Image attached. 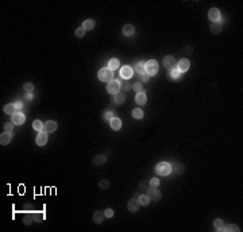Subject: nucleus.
<instances>
[{"mask_svg": "<svg viewBox=\"0 0 243 232\" xmlns=\"http://www.w3.org/2000/svg\"><path fill=\"white\" fill-rule=\"evenodd\" d=\"M180 74H181V72L180 70H178V69H172V70H170V76H172L173 78H177L178 76H180Z\"/></svg>", "mask_w": 243, "mask_h": 232, "instance_id": "nucleus-37", "label": "nucleus"}, {"mask_svg": "<svg viewBox=\"0 0 243 232\" xmlns=\"http://www.w3.org/2000/svg\"><path fill=\"white\" fill-rule=\"evenodd\" d=\"M120 76L123 78H131L132 77V68L131 66H123V68L120 69Z\"/></svg>", "mask_w": 243, "mask_h": 232, "instance_id": "nucleus-12", "label": "nucleus"}, {"mask_svg": "<svg viewBox=\"0 0 243 232\" xmlns=\"http://www.w3.org/2000/svg\"><path fill=\"white\" fill-rule=\"evenodd\" d=\"M15 107H16V111L22 110V104H20V103H16V104H15Z\"/></svg>", "mask_w": 243, "mask_h": 232, "instance_id": "nucleus-44", "label": "nucleus"}, {"mask_svg": "<svg viewBox=\"0 0 243 232\" xmlns=\"http://www.w3.org/2000/svg\"><path fill=\"white\" fill-rule=\"evenodd\" d=\"M138 201H139V204H141V205L147 206V205L150 204V197H149L147 194H142V196H139Z\"/></svg>", "mask_w": 243, "mask_h": 232, "instance_id": "nucleus-23", "label": "nucleus"}, {"mask_svg": "<svg viewBox=\"0 0 243 232\" xmlns=\"http://www.w3.org/2000/svg\"><path fill=\"white\" fill-rule=\"evenodd\" d=\"M120 91V82H119L118 80H112L108 82L107 85V92L111 94H116L118 92Z\"/></svg>", "mask_w": 243, "mask_h": 232, "instance_id": "nucleus-4", "label": "nucleus"}, {"mask_svg": "<svg viewBox=\"0 0 243 232\" xmlns=\"http://www.w3.org/2000/svg\"><path fill=\"white\" fill-rule=\"evenodd\" d=\"M104 217H105L104 212L96 211V212H95V215H93V221L96 223V224H101V223L104 221Z\"/></svg>", "mask_w": 243, "mask_h": 232, "instance_id": "nucleus-18", "label": "nucleus"}, {"mask_svg": "<svg viewBox=\"0 0 243 232\" xmlns=\"http://www.w3.org/2000/svg\"><path fill=\"white\" fill-rule=\"evenodd\" d=\"M150 76L149 74H142V76H139V80H141V82H147L149 81Z\"/></svg>", "mask_w": 243, "mask_h": 232, "instance_id": "nucleus-42", "label": "nucleus"}, {"mask_svg": "<svg viewBox=\"0 0 243 232\" xmlns=\"http://www.w3.org/2000/svg\"><path fill=\"white\" fill-rule=\"evenodd\" d=\"M33 216H34V221L35 223H42L45 219V215L43 212H35V213H33Z\"/></svg>", "mask_w": 243, "mask_h": 232, "instance_id": "nucleus-28", "label": "nucleus"}, {"mask_svg": "<svg viewBox=\"0 0 243 232\" xmlns=\"http://www.w3.org/2000/svg\"><path fill=\"white\" fill-rule=\"evenodd\" d=\"M189 66H191V62H189L186 58H182V60H180L177 62V69L182 73V72H186L189 69Z\"/></svg>", "mask_w": 243, "mask_h": 232, "instance_id": "nucleus-8", "label": "nucleus"}, {"mask_svg": "<svg viewBox=\"0 0 243 232\" xmlns=\"http://www.w3.org/2000/svg\"><path fill=\"white\" fill-rule=\"evenodd\" d=\"M99 186H100V189H107L108 186H110V182H108L107 180H101L99 182Z\"/></svg>", "mask_w": 243, "mask_h": 232, "instance_id": "nucleus-35", "label": "nucleus"}, {"mask_svg": "<svg viewBox=\"0 0 243 232\" xmlns=\"http://www.w3.org/2000/svg\"><path fill=\"white\" fill-rule=\"evenodd\" d=\"M43 127H45V124L41 122V120H34V122H33V128H34V130L42 131L43 130Z\"/></svg>", "mask_w": 243, "mask_h": 232, "instance_id": "nucleus-29", "label": "nucleus"}, {"mask_svg": "<svg viewBox=\"0 0 243 232\" xmlns=\"http://www.w3.org/2000/svg\"><path fill=\"white\" fill-rule=\"evenodd\" d=\"M147 196L150 197V200H154V201H160L162 194L161 192L158 190L157 188H153V186H150L149 189H147Z\"/></svg>", "mask_w": 243, "mask_h": 232, "instance_id": "nucleus-5", "label": "nucleus"}, {"mask_svg": "<svg viewBox=\"0 0 243 232\" xmlns=\"http://www.w3.org/2000/svg\"><path fill=\"white\" fill-rule=\"evenodd\" d=\"M104 215H105V217H112L114 216V211L108 208V209H105L104 211Z\"/></svg>", "mask_w": 243, "mask_h": 232, "instance_id": "nucleus-43", "label": "nucleus"}, {"mask_svg": "<svg viewBox=\"0 0 243 232\" xmlns=\"http://www.w3.org/2000/svg\"><path fill=\"white\" fill-rule=\"evenodd\" d=\"M124 100H126V96L123 93H116L115 94V103L116 104H122V103H124Z\"/></svg>", "mask_w": 243, "mask_h": 232, "instance_id": "nucleus-30", "label": "nucleus"}, {"mask_svg": "<svg viewBox=\"0 0 243 232\" xmlns=\"http://www.w3.org/2000/svg\"><path fill=\"white\" fill-rule=\"evenodd\" d=\"M211 32L212 34H220L222 32V24H220V22H213L211 24Z\"/></svg>", "mask_w": 243, "mask_h": 232, "instance_id": "nucleus-21", "label": "nucleus"}, {"mask_svg": "<svg viewBox=\"0 0 243 232\" xmlns=\"http://www.w3.org/2000/svg\"><path fill=\"white\" fill-rule=\"evenodd\" d=\"M110 125H111V128H112L114 131L120 130L122 128V120L118 119V117H114V119L110 120Z\"/></svg>", "mask_w": 243, "mask_h": 232, "instance_id": "nucleus-15", "label": "nucleus"}, {"mask_svg": "<svg viewBox=\"0 0 243 232\" xmlns=\"http://www.w3.org/2000/svg\"><path fill=\"white\" fill-rule=\"evenodd\" d=\"M114 116H115V113H114V112H110V111L104 113V119H105V120H111V119H114Z\"/></svg>", "mask_w": 243, "mask_h": 232, "instance_id": "nucleus-41", "label": "nucleus"}, {"mask_svg": "<svg viewBox=\"0 0 243 232\" xmlns=\"http://www.w3.org/2000/svg\"><path fill=\"white\" fill-rule=\"evenodd\" d=\"M164 66L165 69H167V70H172V69L176 68V60L174 57H172V55H165L164 57Z\"/></svg>", "mask_w": 243, "mask_h": 232, "instance_id": "nucleus-6", "label": "nucleus"}, {"mask_svg": "<svg viewBox=\"0 0 243 232\" xmlns=\"http://www.w3.org/2000/svg\"><path fill=\"white\" fill-rule=\"evenodd\" d=\"M155 172H157L160 175H167V174H170V172H172V166H170V163H167V162H160V163L157 165V167H155Z\"/></svg>", "mask_w": 243, "mask_h": 232, "instance_id": "nucleus-3", "label": "nucleus"}, {"mask_svg": "<svg viewBox=\"0 0 243 232\" xmlns=\"http://www.w3.org/2000/svg\"><path fill=\"white\" fill-rule=\"evenodd\" d=\"M33 221H34V216H33L31 213H29V215H26V216H24L23 223H24V224H26V225H30Z\"/></svg>", "mask_w": 243, "mask_h": 232, "instance_id": "nucleus-31", "label": "nucleus"}, {"mask_svg": "<svg viewBox=\"0 0 243 232\" xmlns=\"http://www.w3.org/2000/svg\"><path fill=\"white\" fill-rule=\"evenodd\" d=\"M158 185H160V180H158V178H151V180H150V186L157 188Z\"/></svg>", "mask_w": 243, "mask_h": 232, "instance_id": "nucleus-39", "label": "nucleus"}, {"mask_svg": "<svg viewBox=\"0 0 243 232\" xmlns=\"http://www.w3.org/2000/svg\"><path fill=\"white\" fill-rule=\"evenodd\" d=\"M131 115H132V117H135V119H142L143 117V111L141 108H135V110H132Z\"/></svg>", "mask_w": 243, "mask_h": 232, "instance_id": "nucleus-27", "label": "nucleus"}, {"mask_svg": "<svg viewBox=\"0 0 243 232\" xmlns=\"http://www.w3.org/2000/svg\"><path fill=\"white\" fill-rule=\"evenodd\" d=\"M23 89L27 92V93H31V92L34 91V85H33L31 82H26V84L23 85Z\"/></svg>", "mask_w": 243, "mask_h": 232, "instance_id": "nucleus-32", "label": "nucleus"}, {"mask_svg": "<svg viewBox=\"0 0 243 232\" xmlns=\"http://www.w3.org/2000/svg\"><path fill=\"white\" fill-rule=\"evenodd\" d=\"M132 89L136 92V93H139V92H143V85H142L141 82L134 84V85H132Z\"/></svg>", "mask_w": 243, "mask_h": 232, "instance_id": "nucleus-33", "label": "nucleus"}, {"mask_svg": "<svg viewBox=\"0 0 243 232\" xmlns=\"http://www.w3.org/2000/svg\"><path fill=\"white\" fill-rule=\"evenodd\" d=\"M14 130V123L11 122V123H5L4 124V131L5 132H11V131Z\"/></svg>", "mask_w": 243, "mask_h": 232, "instance_id": "nucleus-34", "label": "nucleus"}, {"mask_svg": "<svg viewBox=\"0 0 243 232\" xmlns=\"http://www.w3.org/2000/svg\"><path fill=\"white\" fill-rule=\"evenodd\" d=\"M134 32H135V29H134L132 24H126V26L123 27V34H124L126 37H131Z\"/></svg>", "mask_w": 243, "mask_h": 232, "instance_id": "nucleus-20", "label": "nucleus"}, {"mask_svg": "<svg viewBox=\"0 0 243 232\" xmlns=\"http://www.w3.org/2000/svg\"><path fill=\"white\" fill-rule=\"evenodd\" d=\"M92 162H93V165H96V166H101V165H104L105 162H107V155H104V154L96 155L93 159H92Z\"/></svg>", "mask_w": 243, "mask_h": 232, "instance_id": "nucleus-13", "label": "nucleus"}, {"mask_svg": "<svg viewBox=\"0 0 243 232\" xmlns=\"http://www.w3.org/2000/svg\"><path fill=\"white\" fill-rule=\"evenodd\" d=\"M223 231H228V232H230V231H234V232H238L239 228L236 227V225L231 224V225H228V227H224V230H223Z\"/></svg>", "mask_w": 243, "mask_h": 232, "instance_id": "nucleus-36", "label": "nucleus"}, {"mask_svg": "<svg viewBox=\"0 0 243 232\" xmlns=\"http://www.w3.org/2000/svg\"><path fill=\"white\" fill-rule=\"evenodd\" d=\"M84 34H85V30H84L83 27H79V29L76 30V37L81 38V37H84Z\"/></svg>", "mask_w": 243, "mask_h": 232, "instance_id": "nucleus-40", "label": "nucleus"}, {"mask_svg": "<svg viewBox=\"0 0 243 232\" xmlns=\"http://www.w3.org/2000/svg\"><path fill=\"white\" fill-rule=\"evenodd\" d=\"M119 65H120L119 60H116V58H112V60L108 62V69H111V70H115V69L119 68Z\"/></svg>", "mask_w": 243, "mask_h": 232, "instance_id": "nucleus-25", "label": "nucleus"}, {"mask_svg": "<svg viewBox=\"0 0 243 232\" xmlns=\"http://www.w3.org/2000/svg\"><path fill=\"white\" fill-rule=\"evenodd\" d=\"M83 29L85 31H91V30L95 29V20L93 19H86L85 22L83 23Z\"/></svg>", "mask_w": 243, "mask_h": 232, "instance_id": "nucleus-19", "label": "nucleus"}, {"mask_svg": "<svg viewBox=\"0 0 243 232\" xmlns=\"http://www.w3.org/2000/svg\"><path fill=\"white\" fill-rule=\"evenodd\" d=\"M145 70H146V74H149V76H154V74H157V72H158L157 61L155 60L147 61V62L145 63Z\"/></svg>", "mask_w": 243, "mask_h": 232, "instance_id": "nucleus-1", "label": "nucleus"}, {"mask_svg": "<svg viewBox=\"0 0 243 232\" xmlns=\"http://www.w3.org/2000/svg\"><path fill=\"white\" fill-rule=\"evenodd\" d=\"M97 77H99L100 81H104V82H110V81H112V78H114V73H112V70H111V69L104 68V69H101V70L99 72Z\"/></svg>", "mask_w": 243, "mask_h": 232, "instance_id": "nucleus-2", "label": "nucleus"}, {"mask_svg": "<svg viewBox=\"0 0 243 232\" xmlns=\"http://www.w3.org/2000/svg\"><path fill=\"white\" fill-rule=\"evenodd\" d=\"M139 206H141V204H139V201L135 200V198L130 200V201H128V204H127V208H128V211H130L131 213H134V212H138Z\"/></svg>", "mask_w": 243, "mask_h": 232, "instance_id": "nucleus-9", "label": "nucleus"}, {"mask_svg": "<svg viewBox=\"0 0 243 232\" xmlns=\"http://www.w3.org/2000/svg\"><path fill=\"white\" fill-rule=\"evenodd\" d=\"M45 131L46 132H54L55 130H57V123L54 122V120H49V122H46V124H45Z\"/></svg>", "mask_w": 243, "mask_h": 232, "instance_id": "nucleus-16", "label": "nucleus"}, {"mask_svg": "<svg viewBox=\"0 0 243 232\" xmlns=\"http://www.w3.org/2000/svg\"><path fill=\"white\" fill-rule=\"evenodd\" d=\"M24 120H26V116H24L23 113H20V112H16V113H14L12 115V123L14 124L20 125V124H23L24 123Z\"/></svg>", "mask_w": 243, "mask_h": 232, "instance_id": "nucleus-10", "label": "nucleus"}, {"mask_svg": "<svg viewBox=\"0 0 243 232\" xmlns=\"http://www.w3.org/2000/svg\"><path fill=\"white\" fill-rule=\"evenodd\" d=\"M11 132H3L2 135H0V143H2V146H7L8 143L11 142Z\"/></svg>", "mask_w": 243, "mask_h": 232, "instance_id": "nucleus-17", "label": "nucleus"}, {"mask_svg": "<svg viewBox=\"0 0 243 232\" xmlns=\"http://www.w3.org/2000/svg\"><path fill=\"white\" fill-rule=\"evenodd\" d=\"M174 169H177V174H182L184 173V166L181 163H174Z\"/></svg>", "mask_w": 243, "mask_h": 232, "instance_id": "nucleus-38", "label": "nucleus"}, {"mask_svg": "<svg viewBox=\"0 0 243 232\" xmlns=\"http://www.w3.org/2000/svg\"><path fill=\"white\" fill-rule=\"evenodd\" d=\"M4 112L7 113V115H14V113H16V107L15 104H7L4 107Z\"/></svg>", "mask_w": 243, "mask_h": 232, "instance_id": "nucleus-24", "label": "nucleus"}, {"mask_svg": "<svg viewBox=\"0 0 243 232\" xmlns=\"http://www.w3.org/2000/svg\"><path fill=\"white\" fill-rule=\"evenodd\" d=\"M147 101V97L146 94H145V92H139V93H136V97H135V103L138 105H145Z\"/></svg>", "mask_w": 243, "mask_h": 232, "instance_id": "nucleus-14", "label": "nucleus"}, {"mask_svg": "<svg viewBox=\"0 0 243 232\" xmlns=\"http://www.w3.org/2000/svg\"><path fill=\"white\" fill-rule=\"evenodd\" d=\"M47 142V132L46 131H39L37 136V144L38 146H45Z\"/></svg>", "mask_w": 243, "mask_h": 232, "instance_id": "nucleus-11", "label": "nucleus"}, {"mask_svg": "<svg viewBox=\"0 0 243 232\" xmlns=\"http://www.w3.org/2000/svg\"><path fill=\"white\" fill-rule=\"evenodd\" d=\"M135 72L139 74V76H142V74H146V70H145V63L143 61H141V62H138L135 65Z\"/></svg>", "mask_w": 243, "mask_h": 232, "instance_id": "nucleus-22", "label": "nucleus"}, {"mask_svg": "<svg viewBox=\"0 0 243 232\" xmlns=\"http://www.w3.org/2000/svg\"><path fill=\"white\" fill-rule=\"evenodd\" d=\"M213 225H215V230H217V231H223V230H224V221H223L222 219H216V220H215Z\"/></svg>", "mask_w": 243, "mask_h": 232, "instance_id": "nucleus-26", "label": "nucleus"}, {"mask_svg": "<svg viewBox=\"0 0 243 232\" xmlns=\"http://www.w3.org/2000/svg\"><path fill=\"white\" fill-rule=\"evenodd\" d=\"M208 18L212 20V23L213 22H220V11L217 8H211L208 11Z\"/></svg>", "mask_w": 243, "mask_h": 232, "instance_id": "nucleus-7", "label": "nucleus"}]
</instances>
